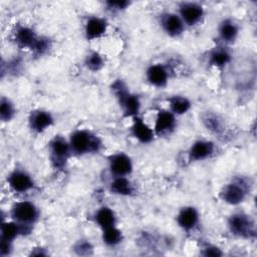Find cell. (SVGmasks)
Segmentation results:
<instances>
[{"label": "cell", "instance_id": "cell-1", "mask_svg": "<svg viewBox=\"0 0 257 257\" xmlns=\"http://www.w3.org/2000/svg\"><path fill=\"white\" fill-rule=\"evenodd\" d=\"M68 142L72 155L75 156L98 154L103 148L102 140L91 131L85 128L73 131L68 138Z\"/></svg>", "mask_w": 257, "mask_h": 257}, {"label": "cell", "instance_id": "cell-2", "mask_svg": "<svg viewBox=\"0 0 257 257\" xmlns=\"http://www.w3.org/2000/svg\"><path fill=\"white\" fill-rule=\"evenodd\" d=\"M111 91L124 116L134 117L139 115L141 110L140 97L132 92L121 79H115L111 83Z\"/></svg>", "mask_w": 257, "mask_h": 257}, {"label": "cell", "instance_id": "cell-3", "mask_svg": "<svg viewBox=\"0 0 257 257\" xmlns=\"http://www.w3.org/2000/svg\"><path fill=\"white\" fill-rule=\"evenodd\" d=\"M251 183L248 178L239 176L233 178L225 184L220 191V199L231 206H237L243 203L250 192Z\"/></svg>", "mask_w": 257, "mask_h": 257}, {"label": "cell", "instance_id": "cell-4", "mask_svg": "<svg viewBox=\"0 0 257 257\" xmlns=\"http://www.w3.org/2000/svg\"><path fill=\"white\" fill-rule=\"evenodd\" d=\"M72 155L67 139L62 136H54L48 143V158L54 169H63Z\"/></svg>", "mask_w": 257, "mask_h": 257}, {"label": "cell", "instance_id": "cell-5", "mask_svg": "<svg viewBox=\"0 0 257 257\" xmlns=\"http://www.w3.org/2000/svg\"><path fill=\"white\" fill-rule=\"evenodd\" d=\"M9 216L12 220L21 225L34 226L39 220L40 212L38 207L33 202L23 200L15 202L12 205Z\"/></svg>", "mask_w": 257, "mask_h": 257}, {"label": "cell", "instance_id": "cell-6", "mask_svg": "<svg viewBox=\"0 0 257 257\" xmlns=\"http://www.w3.org/2000/svg\"><path fill=\"white\" fill-rule=\"evenodd\" d=\"M227 226L230 233L239 238L255 237V224L251 217L243 212L233 213L227 221Z\"/></svg>", "mask_w": 257, "mask_h": 257}, {"label": "cell", "instance_id": "cell-7", "mask_svg": "<svg viewBox=\"0 0 257 257\" xmlns=\"http://www.w3.org/2000/svg\"><path fill=\"white\" fill-rule=\"evenodd\" d=\"M6 183L10 190L16 194H25L35 188L32 176L24 169L15 168L6 177Z\"/></svg>", "mask_w": 257, "mask_h": 257}, {"label": "cell", "instance_id": "cell-8", "mask_svg": "<svg viewBox=\"0 0 257 257\" xmlns=\"http://www.w3.org/2000/svg\"><path fill=\"white\" fill-rule=\"evenodd\" d=\"M177 13L183 20L186 27H193L203 20L205 16V9L199 2L184 1L179 4Z\"/></svg>", "mask_w": 257, "mask_h": 257}, {"label": "cell", "instance_id": "cell-9", "mask_svg": "<svg viewBox=\"0 0 257 257\" xmlns=\"http://www.w3.org/2000/svg\"><path fill=\"white\" fill-rule=\"evenodd\" d=\"M108 171L112 177H128L134 170V164L128 155L123 152L112 154L107 159Z\"/></svg>", "mask_w": 257, "mask_h": 257}, {"label": "cell", "instance_id": "cell-10", "mask_svg": "<svg viewBox=\"0 0 257 257\" xmlns=\"http://www.w3.org/2000/svg\"><path fill=\"white\" fill-rule=\"evenodd\" d=\"M159 24L162 30L173 38L181 36L186 29V25L177 12L166 11L161 13L159 16Z\"/></svg>", "mask_w": 257, "mask_h": 257}, {"label": "cell", "instance_id": "cell-11", "mask_svg": "<svg viewBox=\"0 0 257 257\" xmlns=\"http://www.w3.org/2000/svg\"><path fill=\"white\" fill-rule=\"evenodd\" d=\"M54 124V117L48 110L37 108L31 110L28 116V125L32 133L42 134Z\"/></svg>", "mask_w": 257, "mask_h": 257}, {"label": "cell", "instance_id": "cell-12", "mask_svg": "<svg viewBox=\"0 0 257 257\" xmlns=\"http://www.w3.org/2000/svg\"><path fill=\"white\" fill-rule=\"evenodd\" d=\"M177 126V117L169 109H160L154 124V133L157 137L171 135Z\"/></svg>", "mask_w": 257, "mask_h": 257}, {"label": "cell", "instance_id": "cell-13", "mask_svg": "<svg viewBox=\"0 0 257 257\" xmlns=\"http://www.w3.org/2000/svg\"><path fill=\"white\" fill-rule=\"evenodd\" d=\"M33 226L21 225L14 220L2 221L0 229V240L14 242L19 236H27L32 232Z\"/></svg>", "mask_w": 257, "mask_h": 257}, {"label": "cell", "instance_id": "cell-14", "mask_svg": "<svg viewBox=\"0 0 257 257\" xmlns=\"http://www.w3.org/2000/svg\"><path fill=\"white\" fill-rule=\"evenodd\" d=\"M107 27L108 23L104 17H100L97 15L89 16L86 19L83 27L84 37L88 41L99 39L106 33Z\"/></svg>", "mask_w": 257, "mask_h": 257}, {"label": "cell", "instance_id": "cell-15", "mask_svg": "<svg viewBox=\"0 0 257 257\" xmlns=\"http://www.w3.org/2000/svg\"><path fill=\"white\" fill-rule=\"evenodd\" d=\"M171 70L163 63H155L150 65L146 70L147 81L155 87H165L170 79Z\"/></svg>", "mask_w": 257, "mask_h": 257}, {"label": "cell", "instance_id": "cell-16", "mask_svg": "<svg viewBox=\"0 0 257 257\" xmlns=\"http://www.w3.org/2000/svg\"><path fill=\"white\" fill-rule=\"evenodd\" d=\"M216 151V146L212 141L197 140L195 141L189 151L188 157L191 162H201L211 158Z\"/></svg>", "mask_w": 257, "mask_h": 257}, {"label": "cell", "instance_id": "cell-17", "mask_svg": "<svg viewBox=\"0 0 257 257\" xmlns=\"http://www.w3.org/2000/svg\"><path fill=\"white\" fill-rule=\"evenodd\" d=\"M39 35L36 31L27 25L19 24L13 30V40L20 48L31 50L36 43Z\"/></svg>", "mask_w": 257, "mask_h": 257}, {"label": "cell", "instance_id": "cell-18", "mask_svg": "<svg viewBox=\"0 0 257 257\" xmlns=\"http://www.w3.org/2000/svg\"><path fill=\"white\" fill-rule=\"evenodd\" d=\"M176 222L182 230L191 232L200 222V213L194 206H184L179 210L176 216Z\"/></svg>", "mask_w": 257, "mask_h": 257}, {"label": "cell", "instance_id": "cell-19", "mask_svg": "<svg viewBox=\"0 0 257 257\" xmlns=\"http://www.w3.org/2000/svg\"><path fill=\"white\" fill-rule=\"evenodd\" d=\"M133 118V123L131 126V135L139 143L147 145L154 141L156 135L154 130L145 122V120L140 116L136 115Z\"/></svg>", "mask_w": 257, "mask_h": 257}, {"label": "cell", "instance_id": "cell-20", "mask_svg": "<svg viewBox=\"0 0 257 257\" xmlns=\"http://www.w3.org/2000/svg\"><path fill=\"white\" fill-rule=\"evenodd\" d=\"M232 60V54L229 48L224 45H217L209 51L208 54V64L210 66L216 67L218 69H223Z\"/></svg>", "mask_w": 257, "mask_h": 257}, {"label": "cell", "instance_id": "cell-21", "mask_svg": "<svg viewBox=\"0 0 257 257\" xmlns=\"http://www.w3.org/2000/svg\"><path fill=\"white\" fill-rule=\"evenodd\" d=\"M239 31V25L232 18H225L219 23L218 37L224 45L231 44L237 39Z\"/></svg>", "mask_w": 257, "mask_h": 257}, {"label": "cell", "instance_id": "cell-22", "mask_svg": "<svg viewBox=\"0 0 257 257\" xmlns=\"http://www.w3.org/2000/svg\"><path fill=\"white\" fill-rule=\"evenodd\" d=\"M108 190L113 195L130 197L135 193V186L128 177H112L108 184Z\"/></svg>", "mask_w": 257, "mask_h": 257}, {"label": "cell", "instance_id": "cell-23", "mask_svg": "<svg viewBox=\"0 0 257 257\" xmlns=\"http://www.w3.org/2000/svg\"><path fill=\"white\" fill-rule=\"evenodd\" d=\"M93 220L101 230L116 226V215L108 206L99 207L93 215Z\"/></svg>", "mask_w": 257, "mask_h": 257}, {"label": "cell", "instance_id": "cell-24", "mask_svg": "<svg viewBox=\"0 0 257 257\" xmlns=\"http://www.w3.org/2000/svg\"><path fill=\"white\" fill-rule=\"evenodd\" d=\"M168 102H169V110L173 112L176 116L187 113L192 107L191 100L185 95H180V94L172 95L168 98Z\"/></svg>", "mask_w": 257, "mask_h": 257}, {"label": "cell", "instance_id": "cell-25", "mask_svg": "<svg viewBox=\"0 0 257 257\" xmlns=\"http://www.w3.org/2000/svg\"><path fill=\"white\" fill-rule=\"evenodd\" d=\"M101 239L106 246L115 247L122 242L123 234L116 226H112L102 230Z\"/></svg>", "mask_w": 257, "mask_h": 257}, {"label": "cell", "instance_id": "cell-26", "mask_svg": "<svg viewBox=\"0 0 257 257\" xmlns=\"http://www.w3.org/2000/svg\"><path fill=\"white\" fill-rule=\"evenodd\" d=\"M203 123L205 127L215 135H220L224 131V123L221 117L215 113L208 112L203 116Z\"/></svg>", "mask_w": 257, "mask_h": 257}, {"label": "cell", "instance_id": "cell-27", "mask_svg": "<svg viewBox=\"0 0 257 257\" xmlns=\"http://www.w3.org/2000/svg\"><path fill=\"white\" fill-rule=\"evenodd\" d=\"M104 63L105 62H104L103 55H101L98 51H95V50L88 52L84 59V65L86 66V68L93 72H96L102 69V67L104 66Z\"/></svg>", "mask_w": 257, "mask_h": 257}, {"label": "cell", "instance_id": "cell-28", "mask_svg": "<svg viewBox=\"0 0 257 257\" xmlns=\"http://www.w3.org/2000/svg\"><path fill=\"white\" fill-rule=\"evenodd\" d=\"M15 104L8 97L2 96L0 99V119L3 122H8L15 116Z\"/></svg>", "mask_w": 257, "mask_h": 257}, {"label": "cell", "instance_id": "cell-29", "mask_svg": "<svg viewBox=\"0 0 257 257\" xmlns=\"http://www.w3.org/2000/svg\"><path fill=\"white\" fill-rule=\"evenodd\" d=\"M51 47H52V42H51L50 38H48L47 36L39 35L36 43L34 44V46L32 47V49L30 51L35 56H43L51 49Z\"/></svg>", "mask_w": 257, "mask_h": 257}, {"label": "cell", "instance_id": "cell-30", "mask_svg": "<svg viewBox=\"0 0 257 257\" xmlns=\"http://www.w3.org/2000/svg\"><path fill=\"white\" fill-rule=\"evenodd\" d=\"M104 5L106 9L112 12H120L127 9L131 5V2L127 0H117V1H105Z\"/></svg>", "mask_w": 257, "mask_h": 257}, {"label": "cell", "instance_id": "cell-31", "mask_svg": "<svg viewBox=\"0 0 257 257\" xmlns=\"http://www.w3.org/2000/svg\"><path fill=\"white\" fill-rule=\"evenodd\" d=\"M73 248H74V251L78 255H89V254H91L92 249H93L90 242L87 240H83V239L77 241Z\"/></svg>", "mask_w": 257, "mask_h": 257}, {"label": "cell", "instance_id": "cell-32", "mask_svg": "<svg viewBox=\"0 0 257 257\" xmlns=\"http://www.w3.org/2000/svg\"><path fill=\"white\" fill-rule=\"evenodd\" d=\"M202 255L204 256H222L223 253L220 248L212 244H206L202 248Z\"/></svg>", "mask_w": 257, "mask_h": 257}, {"label": "cell", "instance_id": "cell-33", "mask_svg": "<svg viewBox=\"0 0 257 257\" xmlns=\"http://www.w3.org/2000/svg\"><path fill=\"white\" fill-rule=\"evenodd\" d=\"M13 250V243L9 241L0 240V255L2 257L9 256Z\"/></svg>", "mask_w": 257, "mask_h": 257}, {"label": "cell", "instance_id": "cell-34", "mask_svg": "<svg viewBox=\"0 0 257 257\" xmlns=\"http://www.w3.org/2000/svg\"><path fill=\"white\" fill-rule=\"evenodd\" d=\"M30 255H32V256H45V255H47V253L44 252L43 248L36 247V248H33V251H31Z\"/></svg>", "mask_w": 257, "mask_h": 257}]
</instances>
